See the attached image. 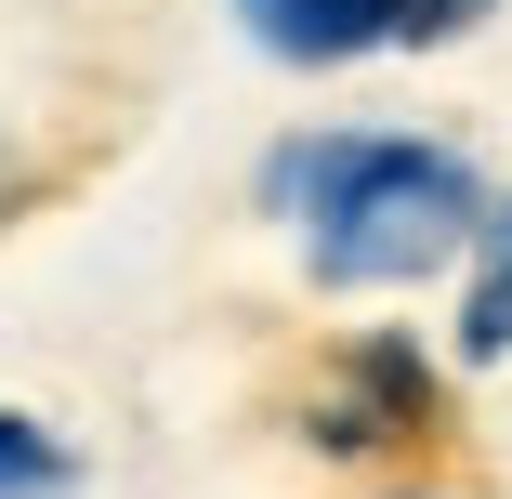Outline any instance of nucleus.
Masks as SVG:
<instances>
[{
	"label": "nucleus",
	"mask_w": 512,
	"mask_h": 499,
	"mask_svg": "<svg viewBox=\"0 0 512 499\" xmlns=\"http://www.w3.org/2000/svg\"><path fill=\"white\" fill-rule=\"evenodd\" d=\"M486 0H237V27L276 66H355V53H434Z\"/></svg>",
	"instance_id": "nucleus-2"
},
{
	"label": "nucleus",
	"mask_w": 512,
	"mask_h": 499,
	"mask_svg": "<svg viewBox=\"0 0 512 499\" xmlns=\"http://www.w3.org/2000/svg\"><path fill=\"white\" fill-rule=\"evenodd\" d=\"M0 211H14V171H0Z\"/></svg>",
	"instance_id": "nucleus-6"
},
{
	"label": "nucleus",
	"mask_w": 512,
	"mask_h": 499,
	"mask_svg": "<svg viewBox=\"0 0 512 499\" xmlns=\"http://www.w3.org/2000/svg\"><path fill=\"white\" fill-rule=\"evenodd\" d=\"M276 211L302 224L316 289H394V276H434L447 250L486 237L473 171L447 145H421V132H316V145H289Z\"/></svg>",
	"instance_id": "nucleus-1"
},
{
	"label": "nucleus",
	"mask_w": 512,
	"mask_h": 499,
	"mask_svg": "<svg viewBox=\"0 0 512 499\" xmlns=\"http://www.w3.org/2000/svg\"><path fill=\"white\" fill-rule=\"evenodd\" d=\"M460 355H512V197L473 237V289H460Z\"/></svg>",
	"instance_id": "nucleus-4"
},
{
	"label": "nucleus",
	"mask_w": 512,
	"mask_h": 499,
	"mask_svg": "<svg viewBox=\"0 0 512 499\" xmlns=\"http://www.w3.org/2000/svg\"><path fill=\"white\" fill-rule=\"evenodd\" d=\"M407 434H434V355L407 329H355L316 394V447H407Z\"/></svg>",
	"instance_id": "nucleus-3"
},
{
	"label": "nucleus",
	"mask_w": 512,
	"mask_h": 499,
	"mask_svg": "<svg viewBox=\"0 0 512 499\" xmlns=\"http://www.w3.org/2000/svg\"><path fill=\"white\" fill-rule=\"evenodd\" d=\"M79 486V460L40 434V421H14V408H0V499H66Z\"/></svg>",
	"instance_id": "nucleus-5"
}]
</instances>
